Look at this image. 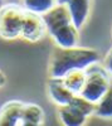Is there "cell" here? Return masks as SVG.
<instances>
[{
    "mask_svg": "<svg viewBox=\"0 0 112 126\" xmlns=\"http://www.w3.org/2000/svg\"><path fill=\"white\" fill-rule=\"evenodd\" d=\"M5 83H6V76L3 73V71L0 69V88L4 87V86H5Z\"/></svg>",
    "mask_w": 112,
    "mask_h": 126,
    "instance_id": "obj_16",
    "label": "cell"
},
{
    "mask_svg": "<svg viewBox=\"0 0 112 126\" xmlns=\"http://www.w3.org/2000/svg\"><path fill=\"white\" fill-rule=\"evenodd\" d=\"M56 4L57 1H52V0H25L23 3V8L27 12L43 16L49 10H52L56 6Z\"/></svg>",
    "mask_w": 112,
    "mask_h": 126,
    "instance_id": "obj_12",
    "label": "cell"
},
{
    "mask_svg": "<svg viewBox=\"0 0 112 126\" xmlns=\"http://www.w3.org/2000/svg\"><path fill=\"white\" fill-rule=\"evenodd\" d=\"M69 18L77 30L82 29L87 22L91 12V1L88 0H68L64 1Z\"/></svg>",
    "mask_w": 112,
    "mask_h": 126,
    "instance_id": "obj_6",
    "label": "cell"
},
{
    "mask_svg": "<svg viewBox=\"0 0 112 126\" xmlns=\"http://www.w3.org/2000/svg\"><path fill=\"white\" fill-rule=\"evenodd\" d=\"M43 20L47 33L58 48L68 49L78 47V30L69 18L64 1H57L56 6L43 15Z\"/></svg>",
    "mask_w": 112,
    "mask_h": 126,
    "instance_id": "obj_2",
    "label": "cell"
},
{
    "mask_svg": "<svg viewBox=\"0 0 112 126\" xmlns=\"http://www.w3.org/2000/svg\"><path fill=\"white\" fill-rule=\"evenodd\" d=\"M19 126H42V125H35V124H30V122H24V121H20Z\"/></svg>",
    "mask_w": 112,
    "mask_h": 126,
    "instance_id": "obj_17",
    "label": "cell"
},
{
    "mask_svg": "<svg viewBox=\"0 0 112 126\" xmlns=\"http://www.w3.org/2000/svg\"><path fill=\"white\" fill-rule=\"evenodd\" d=\"M47 34V28L42 15L27 12L24 13L23 24H22V37L28 42H39Z\"/></svg>",
    "mask_w": 112,
    "mask_h": 126,
    "instance_id": "obj_5",
    "label": "cell"
},
{
    "mask_svg": "<svg viewBox=\"0 0 112 126\" xmlns=\"http://www.w3.org/2000/svg\"><path fill=\"white\" fill-rule=\"evenodd\" d=\"M99 54L92 48H56L49 59L48 75L50 78H63L72 71H86L89 66L98 63Z\"/></svg>",
    "mask_w": 112,
    "mask_h": 126,
    "instance_id": "obj_1",
    "label": "cell"
},
{
    "mask_svg": "<svg viewBox=\"0 0 112 126\" xmlns=\"http://www.w3.org/2000/svg\"><path fill=\"white\" fill-rule=\"evenodd\" d=\"M69 106H72L73 109H76L77 111H79L82 115H84L86 117H89L91 115H95L96 105H93L92 102L87 101L82 96H79V94L73 97V100L70 101V103H69Z\"/></svg>",
    "mask_w": 112,
    "mask_h": 126,
    "instance_id": "obj_14",
    "label": "cell"
},
{
    "mask_svg": "<svg viewBox=\"0 0 112 126\" xmlns=\"http://www.w3.org/2000/svg\"><path fill=\"white\" fill-rule=\"evenodd\" d=\"M58 119L63 126H84L88 117L68 105L58 109Z\"/></svg>",
    "mask_w": 112,
    "mask_h": 126,
    "instance_id": "obj_9",
    "label": "cell"
},
{
    "mask_svg": "<svg viewBox=\"0 0 112 126\" xmlns=\"http://www.w3.org/2000/svg\"><path fill=\"white\" fill-rule=\"evenodd\" d=\"M20 120L24 122L35 124V125H43L44 111L37 103H23Z\"/></svg>",
    "mask_w": 112,
    "mask_h": 126,
    "instance_id": "obj_10",
    "label": "cell"
},
{
    "mask_svg": "<svg viewBox=\"0 0 112 126\" xmlns=\"http://www.w3.org/2000/svg\"><path fill=\"white\" fill-rule=\"evenodd\" d=\"M3 6H4V3H3V1H1V0H0V9H1V8H3Z\"/></svg>",
    "mask_w": 112,
    "mask_h": 126,
    "instance_id": "obj_18",
    "label": "cell"
},
{
    "mask_svg": "<svg viewBox=\"0 0 112 126\" xmlns=\"http://www.w3.org/2000/svg\"><path fill=\"white\" fill-rule=\"evenodd\" d=\"M95 115L101 119H112V86L102 100L96 103Z\"/></svg>",
    "mask_w": 112,
    "mask_h": 126,
    "instance_id": "obj_13",
    "label": "cell"
},
{
    "mask_svg": "<svg viewBox=\"0 0 112 126\" xmlns=\"http://www.w3.org/2000/svg\"><path fill=\"white\" fill-rule=\"evenodd\" d=\"M22 101L10 100L0 107V126H19L22 115Z\"/></svg>",
    "mask_w": 112,
    "mask_h": 126,
    "instance_id": "obj_8",
    "label": "cell"
},
{
    "mask_svg": "<svg viewBox=\"0 0 112 126\" xmlns=\"http://www.w3.org/2000/svg\"><path fill=\"white\" fill-rule=\"evenodd\" d=\"M47 92L50 101L59 107L68 106L74 97V94L64 86L62 78H49L47 83Z\"/></svg>",
    "mask_w": 112,
    "mask_h": 126,
    "instance_id": "obj_7",
    "label": "cell"
},
{
    "mask_svg": "<svg viewBox=\"0 0 112 126\" xmlns=\"http://www.w3.org/2000/svg\"><path fill=\"white\" fill-rule=\"evenodd\" d=\"M84 72L86 82L79 96L96 105L102 100V97L111 88V77L103 68V66L98 64V63L89 66Z\"/></svg>",
    "mask_w": 112,
    "mask_h": 126,
    "instance_id": "obj_3",
    "label": "cell"
},
{
    "mask_svg": "<svg viewBox=\"0 0 112 126\" xmlns=\"http://www.w3.org/2000/svg\"><path fill=\"white\" fill-rule=\"evenodd\" d=\"M25 9L19 4H4L0 9V38L13 40L22 35Z\"/></svg>",
    "mask_w": 112,
    "mask_h": 126,
    "instance_id": "obj_4",
    "label": "cell"
},
{
    "mask_svg": "<svg viewBox=\"0 0 112 126\" xmlns=\"http://www.w3.org/2000/svg\"><path fill=\"white\" fill-rule=\"evenodd\" d=\"M103 68L107 71V73L110 76H112V48L108 50V53L105 57L103 61Z\"/></svg>",
    "mask_w": 112,
    "mask_h": 126,
    "instance_id": "obj_15",
    "label": "cell"
},
{
    "mask_svg": "<svg viewBox=\"0 0 112 126\" xmlns=\"http://www.w3.org/2000/svg\"><path fill=\"white\" fill-rule=\"evenodd\" d=\"M64 86L72 92L74 96L81 94L86 82V72L84 71H72L68 75H66L63 78Z\"/></svg>",
    "mask_w": 112,
    "mask_h": 126,
    "instance_id": "obj_11",
    "label": "cell"
}]
</instances>
